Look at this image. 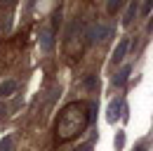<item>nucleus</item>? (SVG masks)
<instances>
[{
	"label": "nucleus",
	"instance_id": "1a4fd4ad",
	"mask_svg": "<svg viewBox=\"0 0 153 151\" xmlns=\"http://www.w3.org/2000/svg\"><path fill=\"white\" fill-rule=\"evenodd\" d=\"M12 144H14L12 137H5V139L0 142V151H12Z\"/></svg>",
	"mask_w": 153,
	"mask_h": 151
},
{
	"label": "nucleus",
	"instance_id": "f8f14e48",
	"mask_svg": "<svg viewBox=\"0 0 153 151\" xmlns=\"http://www.w3.org/2000/svg\"><path fill=\"white\" fill-rule=\"evenodd\" d=\"M118 7H120V2H118V0H113V2H111V5H108V12H115V10H118Z\"/></svg>",
	"mask_w": 153,
	"mask_h": 151
},
{
	"label": "nucleus",
	"instance_id": "423d86ee",
	"mask_svg": "<svg viewBox=\"0 0 153 151\" xmlns=\"http://www.w3.org/2000/svg\"><path fill=\"white\" fill-rule=\"evenodd\" d=\"M130 71H132L130 66H125V69H120V71L115 73V78H113V85H118V87H123V85H125V80L130 78Z\"/></svg>",
	"mask_w": 153,
	"mask_h": 151
},
{
	"label": "nucleus",
	"instance_id": "9b49d317",
	"mask_svg": "<svg viewBox=\"0 0 153 151\" xmlns=\"http://www.w3.org/2000/svg\"><path fill=\"white\" fill-rule=\"evenodd\" d=\"M123 142H125V135L118 132V135H115V149H123Z\"/></svg>",
	"mask_w": 153,
	"mask_h": 151
},
{
	"label": "nucleus",
	"instance_id": "39448f33",
	"mask_svg": "<svg viewBox=\"0 0 153 151\" xmlns=\"http://www.w3.org/2000/svg\"><path fill=\"white\" fill-rule=\"evenodd\" d=\"M17 87H19V83H17V80H5V83L0 85V99L12 97V94L17 92Z\"/></svg>",
	"mask_w": 153,
	"mask_h": 151
},
{
	"label": "nucleus",
	"instance_id": "ddd939ff",
	"mask_svg": "<svg viewBox=\"0 0 153 151\" xmlns=\"http://www.w3.org/2000/svg\"><path fill=\"white\" fill-rule=\"evenodd\" d=\"M146 149H149V147H146V144L141 142V144H139V147H137V149H134V151H146Z\"/></svg>",
	"mask_w": 153,
	"mask_h": 151
},
{
	"label": "nucleus",
	"instance_id": "9d476101",
	"mask_svg": "<svg viewBox=\"0 0 153 151\" xmlns=\"http://www.w3.org/2000/svg\"><path fill=\"white\" fill-rule=\"evenodd\" d=\"M137 10L141 12V17H149V14H151V2H144V5H141V7H137Z\"/></svg>",
	"mask_w": 153,
	"mask_h": 151
},
{
	"label": "nucleus",
	"instance_id": "7ed1b4c3",
	"mask_svg": "<svg viewBox=\"0 0 153 151\" xmlns=\"http://www.w3.org/2000/svg\"><path fill=\"white\" fill-rule=\"evenodd\" d=\"M125 109V102L123 99H113L111 104H108V109H106V120L108 123H115L118 118H120V111Z\"/></svg>",
	"mask_w": 153,
	"mask_h": 151
},
{
	"label": "nucleus",
	"instance_id": "f257e3e1",
	"mask_svg": "<svg viewBox=\"0 0 153 151\" xmlns=\"http://www.w3.org/2000/svg\"><path fill=\"white\" fill-rule=\"evenodd\" d=\"M90 123V116H87V102H71L66 104L57 116V123H54V139L59 144L61 142H71L80 137L85 128Z\"/></svg>",
	"mask_w": 153,
	"mask_h": 151
},
{
	"label": "nucleus",
	"instance_id": "0eeeda50",
	"mask_svg": "<svg viewBox=\"0 0 153 151\" xmlns=\"http://www.w3.org/2000/svg\"><path fill=\"white\" fill-rule=\"evenodd\" d=\"M137 2H130V7H127V14H125V19H123V24L127 26V24H132V19H134V12H137Z\"/></svg>",
	"mask_w": 153,
	"mask_h": 151
},
{
	"label": "nucleus",
	"instance_id": "6e6552de",
	"mask_svg": "<svg viewBox=\"0 0 153 151\" xmlns=\"http://www.w3.org/2000/svg\"><path fill=\"white\" fill-rule=\"evenodd\" d=\"M52 36H54L52 31H45V33H42V47H45V50H52V45H54Z\"/></svg>",
	"mask_w": 153,
	"mask_h": 151
},
{
	"label": "nucleus",
	"instance_id": "f03ea898",
	"mask_svg": "<svg viewBox=\"0 0 153 151\" xmlns=\"http://www.w3.org/2000/svg\"><path fill=\"white\" fill-rule=\"evenodd\" d=\"M85 31H87V26L76 19V21H71V26L66 28V38H64V52H66V59H71V61H78L82 52H85V47H87V43H85Z\"/></svg>",
	"mask_w": 153,
	"mask_h": 151
},
{
	"label": "nucleus",
	"instance_id": "20e7f679",
	"mask_svg": "<svg viewBox=\"0 0 153 151\" xmlns=\"http://www.w3.org/2000/svg\"><path fill=\"white\" fill-rule=\"evenodd\" d=\"M127 50H130V38H123V40L118 43V47L113 50V57H111V61H113V64H120V61L125 59V55H127Z\"/></svg>",
	"mask_w": 153,
	"mask_h": 151
},
{
	"label": "nucleus",
	"instance_id": "4468645a",
	"mask_svg": "<svg viewBox=\"0 0 153 151\" xmlns=\"http://www.w3.org/2000/svg\"><path fill=\"white\" fill-rule=\"evenodd\" d=\"M0 71H2V64H0Z\"/></svg>",
	"mask_w": 153,
	"mask_h": 151
}]
</instances>
